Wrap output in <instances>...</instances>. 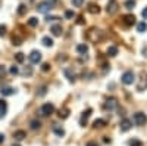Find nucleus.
<instances>
[{
	"label": "nucleus",
	"instance_id": "f3484780",
	"mask_svg": "<svg viewBox=\"0 0 147 146\" xmlns=\"http://www.w3.org/2000/svg\"><path fill=\"white\" fill-rule=\"evenodd\" d=\"M77 52H78L80 55H85V53L88 52V46H87V44H84V43L78 44V46H77Z\"/></svg>",
	"mask_w": 147,
	"mask_h": 146
},
{
	"label": "nucleus",
	"instance_id": "423d86ee",
	"mask_svg": "<svg viewBox=\"0 0 147 146\" xmlns=\"http://www.w3.org/2000/svg\"><path fill=\"white\" fill-rule=\"evenodd\" d=\"M50 9H52V5L49 2H40L38 5H37V10H38L40 14H47Z\"/></svg>",
	"mask_w": 147,
	"mask_h": 146
},
{
	"label": "nucleus",
	"instance_id": "2f4dec72",
	"mask_svg": "<svg viewBox=\"0 0 147 146\" xmlns=\"http://www.w3.org/2000/svg\"><path fill=\"white\" fill-rule=\"evenodd\" d=\"M27 12V6L25 5H19V7H18V15H24Z\"/></svg>",
	"mask_w": 147,
	"mask_h": 146
},
{
	"label": "nucleus",
	"instance_id": "bb28decb",
	"mask_svg": "<svg viewBox=\"0 0 147 146\" xmlns=\"http://www.w3.org/2000/svg\"><path fill=\"white\" fill-rule=\"evenodd\" d=\"M146 30H147V24H146L144 21H143V22H140L138 25H137V31H138V33H144Z\"/></svg>",
	"mask_w": 147,
	"mask_h": 146
},
{
	"label": "nucleus",
	"instance_id": "49530a36",
	"mask_svg": "<svg viewBox=\"0 0 147 146\" xmlns=\"http://www.w3.org/2000/svg\"><path fill=\"white\" fill-rule=\"evenodd\" d=\"M5 142V134H0V143Z\"/></svg>",
	"mask_w": 147,
	"mask_h": 146
},
{
	"label": "nucleus",
	"instance_id": "1a4fd4ad",
	"mask_svg": "<svg viewBox=\"0 0 147 146\" xmlns=\"http://www.w3.org/2000/svg\"><path fill=\"white\" fill-rule=\"evenodd\" d=\"M131 127H132V121H131V120L124 118V120L121 121V130H122V131H128Z\"/></svg>",
	"mask_w": 147,
	"mask_h": 146
},
{
	"label": "nucleus",
	"instance_id": "9b49d317",
	"mask_svg": "<svg viewBox=\"0 0 147 146\" xmlns=\"http://www.w3.org/2000/svg\"><path fill=\"white\" fill-rule=\"evenodd\" d=\"M50 31H52V34L55 35V37H59V35H62V25H59V24L52 25L50 27Z\"/></svg>",
	"mask_w": 147,
	"mask_h": 146
},
{
	"label": "nucleus",
	"instance_id": "c9c22d12",
	"mask_svg": "<svg viewBox=\"0 0 147 146\" xmlns=\"http://www.w3.org/2000/svg\"><path fill=\"white\" fill-rule=\"evenodd\" d=\"M74 16H75V14H74L72 10H66V12H65V18H66V19H72Z\"/></svg>",
	"mask_w": 147,
	"mask_h": 146
},
{
	"label": "nucleus",
	"instance_id": "393cba45",
	"mask_svg": "<svg viewBox=\"0 0 147 146\" xmlns=\"http://www.w3.org/2000/svg\"><path fill=\"white\" fill-rule=\"evenodd\" d=\"M41 43H43L46 47H52V46H53V40H52L50 37H43V39H41Z\"/></svg>",
	"mask_w": 147,
	"mask_h": 146
},
{
	"label": "nucleus",
	"instance_id": "6e6552de",
	"mask_svg": "<svg viewBox=\"0 0 147 146\" xmlns=\"http://www.w3.org/2000/svg\"><path fill=\"white\" fill-rule=\"evenodd\" d=\"M118 106V101L115 99V97H109V99L106 101V105L105 108L107 109V111H112V109H115Z\"/></svg>",
	"mask_w": 147,
	"mask_h": 146
},
{
	"label": "nucleus",
	"instance_id": "ea45409f",
	"mask_svg": "<svg viewBox=\"0 0 147 146\" xmlns=\"http://www.w3.org/2000/svg\"><path fill=\"white\" fill-rule=\"evenodd\" d=\"M41 69H43L44 72H47L49 69H50V65H49V64H43V65H41Z\"/></svg>",
	"mask_w": 147,
	"mask_h": 146
},
{
	"label": "nucleus",
	"instance_id": "aec40b11",
	"mask_svg": "<svg viewBox=\"0 0 147 146\" xmlns=\"http://www.w3.org/2000/svg\"><path fill=\"white\" fill-rule=\"evenodd\" d=\"M53 133H55L56 136H59V137L65 136V130L62 127H59V126H53Z\"/></svg>",
	"mask_w": 147,
	"mask_h": 146
},
{
	"label": "nucleus",
	"instance_id": "37998d69",
	"mask_svg": "<svg viewBox=\"0 0 147 146\" xmlns=\"http://www.w3.org/2000/svg\"><path fill=\"white\" fill-rule=\"evenodd\" d=\"M85 146H99V145H97L96 142H88V143L85 145Z\"/></svg>",
	"mask_w": 147,
	"mask_h": 146
},
{
	"label": "nucleus",
	"instance_id": "7ed1b4c3",
	"mask_svg": "<svg viewBox=\"0 0 147 146\" xmlns=\"http://www.w3.org/2000/svg\"><path fill=\"white\" fill-rule=\"evenodd\" d=\"M53 111H55V106L52 105V103H44V105H41V108H40V115H43V117H49L50 114H53Z\"/></svg>",
	"mask_w": 147,
	"mask_h": 146
},
{
	"label": "nucleus",
	"instance_id": "a878e982",
	"mask_svg": "<svg viewBox=\"0 0 147 146\" xmlns=\"http://www.w3.org/2000/svg\"><path fill=\"white\" fill-rule=\"evenodd\" d=\"M124 5H125V7H127L128 10H131V9L136 7V0H127Z\"/></svg>",
	"mask_w": 147,
	"mask_h": 146
},
{
	"label": "nucleus",
	"instance_id": "5701e85b",
	"mask_svg": "<svg viewBox=\"0 0 147 146\" xmlns=\"http://www.w3.org/2000/svg\"><path fill=\"white\" fill-rule=\"evenodd\" d=\"M59 117H60V118H68V117H69V109H68V108H60Z\"/></svg>",
	"mask_w": 147,
	"mask_h": 146
},
{
	"label": "nucleus",
	"instance_id": "473e14b6",
	"mask_svg": "<svg viewBox=\"0 0 147 146\" xmlns=\"http://www.w3.org/2000/svg\"><path fill=\"white\" fill-rule=\"evenodd\" d=\"M129 146H143V143L138 139H132V140H129Z\"/></svg>",
	"mask_w": 147,
	"mask_h": 146
},
{
	"label": "nucleus",
	"instance_id": "09e8293b",
	"mask_svg": "<svg viewBox=\"0 0 147 146\" xmlns=\"http://www.w3.org/2000/svg\"><path fill=\"white\" fill-rule=\"evenodd\" d=\"M103 142H105V143H110V139H107V137H105V139H103Z\"/></svg>",
	"mask_w": 147,
	"mask_h": 146
},
{
	"label": "nucleus",
	"instance_id": "7c9ffc66",
	"mask_svg": "<svg viewBox=\"0 0 147 146\" xmlns=\"http://www.w3.org/2000/svg\"><path fill=\"white\" fill-rule=\"evenodd\" d=\"M9 72H10L12 75H18V74H19V68H18L16 65H12L10 69H9Z\"/></svg>",
	"mask_w": 147,
	"mask_h": 146
},
{
	"label": "nucleus",
	"instance_id": "de8ad7c7",
	"mask_svg": "<svg viewBox=\"0 0 147 146\" xmlns=\"http://www.w3.org/2000/svg\"><path fill=\"white\" fill-rule=\"evenodd\" d=\"M47 2H49V3H50V5H52V6H53V5H55V3H56V2H57V0H47Z\"/></svg>",
	"mask_w": 147,
	"mask_h": 146
},
{
	"label": "nucleus",
	"instance_id": "4c0bfd02",
	"mask_svg": "<svg viewBox=\"0 0 147 146\" xmlns=\"http://www.w3.org/2000/svg\"><path fill=\"white\" fill-rule=\"evenodd\" d=\"M57 19H60L59 16H46V21L47 22H50V21H57Z\"/></svg>",
	"mask_w": 147,
	"mask_h": 146
},
{
	"label": "nucleus",
	"instance_id": "58836bf2",
	"mask_svg": "<svg viewBox=\"0 0 147 146\" xmlns=\"http://www.w3.org/2000/svg\"><path fill=\"white\" fill-rule=\"evenodd\" d=\"M24 74L31 75V74H32V69H31V67H28V68H25V69H24Z\"/></svg>",
	"mask_w": 147,
	"mask_h": 146
},
{
	"label": "nucleus",
	"instance_id": "f257e3e1",
	"mask_svg": "<svg viewBox=\"0 0 147 146\" xmlns=\"http://www.w3.org/2000/svg\"><path fill=\"white\" fill-rule=\"evenodd\" d=\"M87 39L93 43H99L102 39H103V31L97 30V28H91L88 33H87Z\"/></svg>",
	"mask_w": 147,
	"mask_h": 146
},
{
	"label": "nucleus",
	"instance_id": "e433bc0d",
	"mask_svg": "<svg viewBox=\"0 0 147 146\" xmlns=\"http://www.w3.org/2000/svg\"><path fill=\"white\" fill-rule=\"evenodd\" d=\"M6 34V25H0V37H3Z\"/></svg>",
	"mask_w": 147,
	"mask_h": 146
},
{
	"label": "nucleus",
	"instance_id": "6ab92c4d",
	"mask_svg": "<svg viewBox=\"0 0 147 146\" xmlns=\"http://www.w3.org/2000/svg\"><path fill=\"white\" fill-rule=\"evenodd\" d=\"M88 12H90V14H93V15L99 14V12H100L99 5H96V3H90V5H88Z\"/></svg>",
	"mask_w": 147,
	"mask_h": 146
},
{
	"label": "nucleus",
	"instance_id": "0eeeda50",
	"mask_svg": "<svg viewBox=\"0 0 147 146\" xmlns=\"http://www.w3.org/2000/svg\"><path fill=\"white\" fill-rule=\"evenodd\" d=\"M106 12L109 15H113L118 12V3H116V0H110V2L107 3V7H106Z\"/></svg>",
	"mask_w": 147,
	"mask_h": 146
},
{
	"label": "nucleus",
	"instance_id": "a211bd4d",
	"mask_svg": "<svg viewBox=\"0 0 147 146\" xmlns=\"http://www.w3.org/2000/svg\"><path fill=\"white\" fill-rule=\"evenodd\" d=\"M13 137H15V140H24L27 137V134H25V131H24V130H18V131L13 133Z\"/></svg>",
	"mask_w": 147,
	"mask_h": 146
},
{
	"label": "nucleus",
	"instance_id": "dca6fc26",
	"mask_svg": "<svg viewBox=\"0 0 147 146\" xmlns=\"http://www.w3.org/2000/svg\"><path fill=\"white\" fill-rule=\"evenodd\" d=\"M124 24H125V25H132V24H136V16H134V15H125L124 16Z\"/></svg>",
	"mask_w": 147,
	"mask_h": 146
},
{
	"label": "nucleus",
	"instance_id": "2eb2a0df",
	"mask_svg": "<svg viewBox=\"0 0 147 146\" xmlns=\"http://www.w3.org/2000/svg\"><path fill=\"white\" fill-rule=\"evenodd\" d=\"M0 93H2V96H12V94L15 93V89H13V87H9V86H6V87H2Z\"/></svg>",
	"mask_w": 147,
	"mask_h": 146
},
{
	"label": "nucleus",
	"instance_id": "c85d7f7f",
	"mask_svg": "<svg viewBox=\"0 0 147 146\" xmlns=\"http://www.w3.org/2000/svg\"><path fill=\"white\" fill-rule=\"evenodd\" d=\"M12 43H13L15 46H21L22 44V39L18 37V35H13V37H12Z\"/></svg>",
	"mask_w": 147,
	"mask_h": 146
},
{
	"label": "nucleus",
	"instance_id": "f8f14e48",
	"mask_svg": "<svg viewBox=\"0 0 147 146\" xmlns=\"http://www.w3.org/2000/svg\"><path fill=\"white\" fill-rule=\"evenodd\" d=\"M90 115H91V109L84 111V114L81 115V120H80V124H81V126H85V124H87V120L90 118Z\"/></svg>",
	"mask_w": 147,
	"mask_h": 146
},
{
	"label": "nucleus",
	"instance_id": "a19ab883",
	"mask_svg": "<svg viewBox=\"0 0 147 146\" xmlns=\"http://www.w3.org/2000/svg\"><path fill=\"white\" fill-rule=\"evenodd\" d=\"M6 74V69L3 68V65H0V77H3Z\"/></svg>",
	"mask_w": 147,
	"mask_h": 146
},
{
	"label": "nucleus",
	"instance_id": "f704fd0d",
	"mask_svg": "<svg viewBox=\"0 0 147 146\" xmlns=\"http://www.w3.org/2000/svg\"><path fill=\"white\" fill-rule=\"evenodd\" d=\"M46 93H47V87H46V86L40 87V89H38V92H37V94H38V96H44Z\"/></svg>",
	"mask_w": 147,
	"mask_h": 146
},
{
	"label": "nucleus",
	"instance_id": "c756f323",
	"mask_svg": "<svg viewBox=\"0 0 147 146\" xmlns=\"http://www.w3.org/2000/svg\"><path fill=\"white\" fill-rule=\"evenodd\" d=\"M28 25H30V27H37V25H38V19L34 18V16L30 18V19H28Z\"/></svg>",
	"mask_w": 147,
	"mask_h": 146
},
{
	"label": "nucleus",
	"instance_id": "4be33fe9",
	"mask_svg": "<svg viewBox=\"0 0 147 146\" xmlns=\"http://www.w3.org/2000/svg\"><path fill=\"white\" fill-rule=\"evenodd\" d=\"M118 55V47L116 46H109L107 49V56H116Z\"/></svg>",
	"mask_w": 147,
	"mask_h": 146
},
{
	"label": "nucleus",
	"instance_id": "f03ea898",
	"mask_svg": "<svg viewBox=\"0 0 147 146\" xmlns=\"http://www.w3.org/2000/svg\"><path fill=\"white\" fill-rule=\"evenodd\" d=\"M121 80H122V83H124L125 86H129V84H132L134 80H136V75H134L132 71H125L124 74H122Z\"/></svg>",
	"mask_w": 147,
	"mask_h": 146
},
{
	"label": "nucleus",
	"instance_id": "20e7f679",
	"mask_svg": "<svg viewBox=\"0 0 147 146\" xmlns=\"http://www.w3.org/2000/svg\"><path fill=\"white\" fill-rule=\"evenodd\" d=\"M134 123H136L137 126H144L146 123H147V117H146V114H143V112H137V114H134Z\"/></svg>",
	"mask_w": 147,
	"mask_h": 146
},
{
	"label": "nucleus",
	"instance_id": "72a5a7b5",
	"mask_svg": "<svg viewBox=\"0 0 147 146\" xmlns=\"http://www.w3.org/2000/svg\"><path fill=\"white\" fill-rule=\"evenodd\" d=\"M72 5L75 7H81L84 5V0H72Z\"/></svg>",
	"mask_w": 147,
	"mask_h": 146
},
{
	"label": "nucleus",
	"instance_id": "b1692460",
	"mask_svg": "<svg viewBox=\"0 0 147 146\" xmlns=\"http://www.w3.org/2000/svg\"><path fill=\"white\" fill-rule=\"evenodd\" d=\"M30 127H31V130H38L41 127V123H40V121H37V120H32L30 123Z\"/></svg>",
	"mask_w": 147,
	"mask_h": 146
},
{
	"label": "nucleus",
	"instance_id": "412c9836",
	"mask_svg": "<svg viewBox=\"0 0 147 146\" xmlns=\"http://www.w3.org/2000/svg\"><path fill=\"white\" fill-rule=\"evenodd\" d=\"M105 126H106V121L102 120V118L96 120L94 123H93V127H94V128H102V127H105Z\"/></svg>",
	"mask_w": 147,
	"mask_h": 146
},
{
	"label": "nucleus",
	"instance_id": "a18cd8bd",
	"mask_svg": "<svg viewBox=\"0 0 147 146\" xmlns=\"http://www.w3.org/2000/svg\"><path fill=\"white\" fill-rule=\"evenodd\" d=\"M78 24H84V19H82V16H78V21H77Z\"/></svg>",
	"mask_w": 147,
	"mask_h": 146
},
{
	"label": "nucleus",
	"instance_id": "39448f33",
	"mask_svg": "<svg viewBox=\"0 0 147 146\" xmlns=\"http://www.w3.org/2000/svg\"><path fill=\"white\" fill-rule=\"evenodd\" d=\"M28 58H30V62L31 64H40L41 62V53L38 50H32Z\"/></svg>",
	"mask_w": 147,
	"mask_h": 146
},
{
	"label": "nucleus",
	"instance_id": "c03bdc74",
	"mask_svg": "<svg viewBox=\"0 0 147 146\" xmlns=\"http://www.w3.org/2000/svg\"><path fill=\"white\" fill-rule=\"evenodd\" d=\"M143 55L147 58V46H144V47H143Z\"/></svg>",
	"mask_w": 147,
	"mask_h": 146
},
{
	"label": "nucleus",
	"instance_id": "4468645a",
	"mask_svg": "<svg viewBox=\"0 0 147 146\" xmlns=\"http://www.w3.org/2000/svg\"><path fill=\"white\" fill-rule=\"evenodd\" d=\"M63 74H65V77H66L69 81H75V74H74V71H72L71 68H65V69H63Z\"/></svg>",
	"mask_w": 147,
	"mask_h": 146
},
{
	"label": "nucleus",
	"instance_id": "9d476101",
	"mask_svg": "<svg viewBox=\"0 0 147 146\" xmlns=\"http://www.w3.org/2000/svg\"><path fill=\"white\" fill-rule=\"evenodd\" d=\"M137 89H138L140 92H143V90H146V89H147V74H143V75H141Z\"/></svg>",
	"mask_w": 147,
	"mask_h": 146
},
{
	"label": "nucleus",
	"instance_id": "ddd939ff",
	"mask_svg": "<svg viewBox=\"0 0 147 146\" xmlns=\"http://www.w3.org/2000/svg\"><path fill=\"white\" fill-rule=\"evenodd\" d=\"M6 111H7V103L3 99H0V120L6 115Z\"/></svg>",
	"mask_w": 147,
	"mask_h": 146
},
{
	"label": "nucleus",
	"instance_id": "79ce46f5",
	"mask_svg": "<svg viewBox=\"0 0 147 146\" xmlns=\"http://www.w3.org/2000/svg\"><path fill=\"white\" fill-rule=\"evenodd\" d=\"M141 16H143L144 19H147V7H144V9H143V12H141Z\"/></svg>",
	"mask_w": 147,
	"mask_h": 146
},
{
	"label": "nucleus",
	"instance_id": "cd10ccee",
	"mask_svg": "<svg viewBox=\"0 0 147 146\" xmlns=\"http://www.w3.org/2000/svg\"><path fill=\"white\" fill-rule=\"evenodd\" d=\"M24 59H25V56H24V53L18 52V53L15 55V60H16L18 64H22V62H24Z\"/></svg>",
	"mask_w": 147,
	"mask_h": 146
}]
</instances>
